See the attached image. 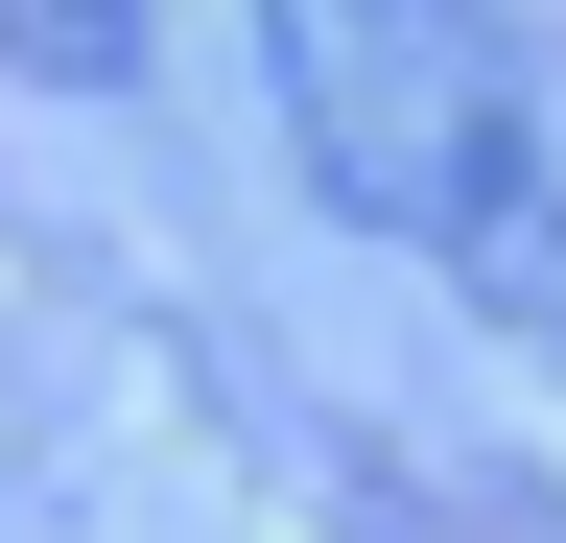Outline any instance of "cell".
<instances>
[{"label":"cell","mask_w":566,"mask_h":543,"mask_svg":"<svg viewBox=\"0 0 566 543\" xmlns=\"http://www.w3.org/2000/svg\"><path fill=\"white\" fill-rule=\"evenodd\" d=\"M260 72L354 237H401L472 331L566 355V118L495 0H260Z\"/></svg>","instance_id":"1"},{"label":"cell","mask_w":566,"mask_h":543,"mask_svg":"<svg viewBox=\"0 0 566 543\" xmlns=\"http://www.w3.org/2000/svg\"><path fill=\"white\" fill-rule=\"evenodd\" d=\"M0 72L24 95H118L142 72V0H0Z\"/></svg>","instance_id":"2"}]
</instances>
